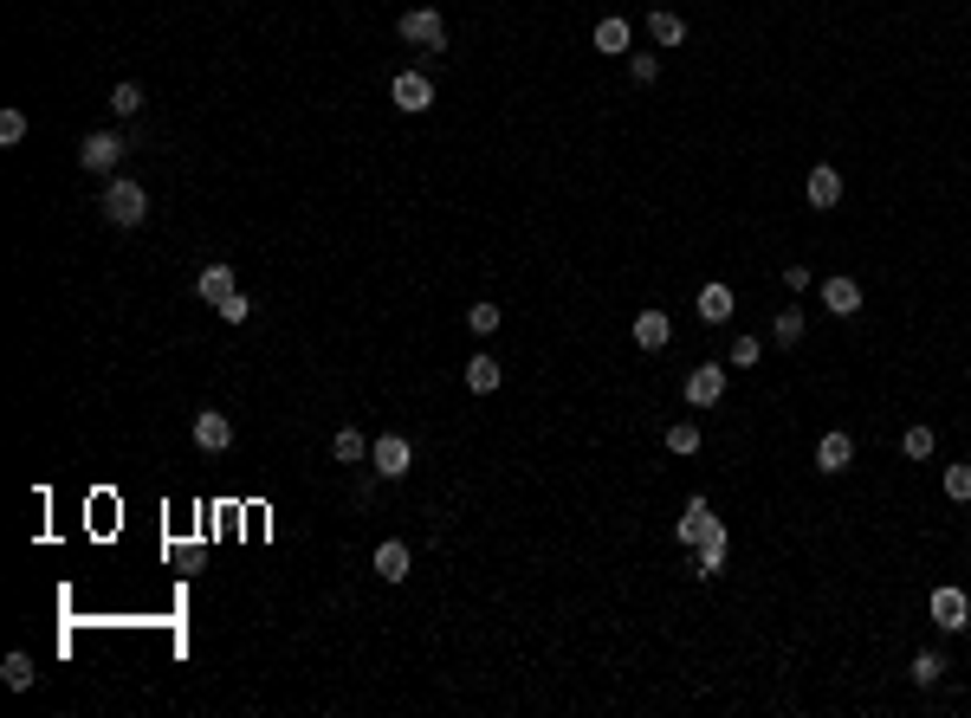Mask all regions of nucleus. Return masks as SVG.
<instances>
[{"instance_id": "nucleus-20", "label": "nucleus", "mask_w": 971, "mask_h": 718, "mask_svg": "<svg viewBox=\"0 0 971 718\" xmlns=\"http://www.w3.org/2000/svg\"><path fill=\"white\" fill-rule=\"evenodd\" d=\"M499 382H505L499 356H473V363H467V389H473V395H492Z\"/></svg>"}, {"instance_id": "nucleus-30", "label": "nucleus", "mask_w": 971, "mask_h": 718, "mask_svg": "<svg viewBox=\"0 0 971 718\" xmlns=\"http://www.w3.org/2000/svg\"><path fill=\"white\" fill-rule=\"evenodd\" d=\"M214 311H221V324H246V317H253V298H246V292H234V298H221Z\"/></svg>"}, {"instance_id": "nucleus-1", "label": "nucleus", "mask_w": 971, "mask_h": 718, "mask_svg": "<svg viewBox=\"0 0 971 718\" xmlns=\"http://www.w3.org/2000/svg\"><path fill=\"white\" fill-rule=\"evenodd\" d=\"M395 33H402V46H421L428 59H447V46H454V33H447V20L434 7H408L395 20Z\"/></svg>"}, {"instance_id": "nucleus-33", "label": "nucleus", "mask_w": 971, "mask_h": 718, "mask_svg": "<svg viewBox=\"0 0 971 718\" xmlns=\"http://www.w3.org/2000/svg\"><path fill=\"white\" fill-rule=\"evenodd\" d=\"M758 356H764V343H758V337H732V356H726V363L751 369V363H758Z\"/></svg>"}, {"instance_id": "nucleus-10", "label": "nucleus", "mask_w": 971, "mask_h": 718, "mask_svg": "<svg viewBox=\"0 0 971 718\" xmlns=\"http://www.w3.org/2000/svg\"><path fill=\"white\" fill-rule=\"evenodd\" d=\"M195 447L201 453H227V447H234V421H227V414H214V408H201L195 414Z\"/></svg>"}, {"instance_id": "nucleus-18", "label": "nucleus", "mask_w": 971, "mask_h": 718, "mask_svg": "<svg viewBox=\"0 0 971 718\" xmlns=\"http://www.w3.org/2000/svg\"><path fill=\"white\" fill-rule=\"evenodd\" d=\"M596 52H609V59H615V52H628V39H635V26H628L622 20V13H609V20H596Z\"/></svg>"}, {"instance_id": "nucleus-4", "label": "nucleus", "mask_w": 971, "mask_h": 718, "mask_svg": "<svg viewBox=\"0 0 971 718\" xmlns=\"http://www.w3.org/2000/svg\"><path fill=\"white\" fill-rule=\"evenodd\" d=\"M389 104L402 110V117H421V110L434 104V78H428V72H395V85H389Z\"/></svg>"}, {"instance_id": "nucleus-15", "label": "nucleus", "mask_w": 971, "mask_h": 718, "mask_svg": "<svg viewBox=\"0 0 971 718\" xmlns=\"http://www.w3.org/2000/svg\"><path fill=\"white\" fill-rule=\"evenodd\" d=\"M693 311H700V324H732V285H700V298H693Z\"/></svg>"}, {"instance_id": "nucleus-21", "label": "nucleus", "mask_w": 971, "mask_h": 718, "mask_svg": "<svg viewBox=\"0 0 971 718\" xmlns=\"http://www.w3.org/2000/svg\"><path fill=\"white\" fill-rule=\"evenodd\" d=\"M648 33H654V46H680V39H687V20H680V13H667V7H654L648 13Z\"/></svg>"}, {"instance_id": "nucleus-8", "label": "nucleus", "mask_w": 971, "mask_h": 718, "mask_svg": "<svg viewBox=\"0 0 971 718\" xmlns=\"http://www.w3.org/2000/svg\"><path fill=\"white\" fill-rule=\"evenodd\" d=\"M234 292H240V279H234L227 259H214V266L195 272V298H201V305H221V298H234Z\"/></svg>"}, {"instance_id": "nucleus-5", "label": "nucleus", "mask_w": 971, "mask_h": 718, "mask_svg": "<svg viewBox=\"0 0 971 718\" xmlns=\"http://www.w3.org/2000/svg\"><path fill=\"white\" fill-rule=\"evenodd\" d=\"M369 466H376L382 479H402L408 466H415V447H408L402 434H376L369 440Z\"/></svg>"}, {"instance_id": "nucleus-25", "label": "nucleus", "mask_w": 971, "mask_h": 718, "mask_svg": "<svg viewBox=\"0 0 971 718\" xmlns=\"http://www.w3.org/2000/svg\"><path fill=\"white\" fill-rule=\"evenodd\" d=\"M667 453H680V460L700 453V421H674V427H667Z\"/></svg>"}, {"instance_id": "nucleus-9", "label": "nucleus", "mask_w": 971, "mask_h": 718, "mask_svg": "<svg viewBox=\"0 0 971 718\" xmlns=\"http://www.w3.org/2000/svg\"><path fill=\"white\" fill-rule=\"evenodd\" d=\"M803 201L816 207V214H829V207H842V175L829 169V162H816L810 182H803Z\"/></svg>"}, {"instance_id": "nucleus-13", "label": "nucleus", "mask_w": 971, "mask_h": 718, "mask_svg": "<svg viewBox=\"0 0 971 718\" xmlns=\"http://www.w3.org/2000/svg\"><path fill=\"white\" fill-rule=\"evenodd\" d=\"M823 311H829V317H855V311H861V285L849 279V272L823 279Z\"/></svg>"}, {"instance_id": "nucleus-11", "label": "nucleus", "mask_w": 971, "mask_h": 718, "mask_svg": "<svg viewBox=\"0 0 971 718\" xmlns=\"http://www.w3.org/2000/svg\"><path fill=\"white\" fill-rule=\"evenodd\" d=\"M667 343H674V324H667V311H635V350L661 356Z\"/></svg>"}, {"instance_id": "nucleus-2", "label": "nucleus", "mask_w": 971, "mask_h": 718, "mask_svg": "<svg viewBox=\"0 0 971 718\" xmlns=\"http://www.w3.org/2000/svg\"><path fill=\"white\" fill-rule=\"evenodd\" d=\"M104 220H111V227H143V220H149L143 182H130V175H111V188H104Z\"/></svg>"}, {"instance_id": "nucleus-27", "label": "nucleus", "mask_w": 971, "mask_h": 718, "mask_svg": "<svg viewBox=\"0 0 971 718\" xmlns=\"http://www.w3.org/2000/svg\"><path fill=\"white\" fill-rule=\"evenodd\" d=\"M946 499L952 505H971V460L965 466H946Z\"/></svg>"}, {"instance_id": "nucleus-6", "label": "nucleus", "mask_w": 971, "mask_h": 718, "mask_svg": "<svg viewBox=\"0 0 971 718\" xmlns=\"http://www.w3.org/2000/svg\"><path fill=\"white\" fill-rule=\"evenodd\" d=\"M687 402L693 408H719V402H726V363H700V369H693V376H687Z\"/></svg>"}, {"instance_id": "nucleus-12", "label": "nucleus", "mask_w": 971, "mask_h": 718, "mask_svg": "<svg viewBox=\"0 0 971 718\" xmlns=\"http://www.w3.org/2000/svg\"><path fill=\"white\" fill-rule=\"evenodd\" d=\"M719 531V518H713V505L706 499H687V512H680V524H674V537L680 544H706V537Z\"/></svg>"}, {"instance_id": "nucleus-32", "label": "nucleus", "mask_w": 971, "mask_h": 718, "mask_svg": "<svg viewBox=\"0 0 971 718\" xmlns=\"http://www.w3.org/2000/svg\"><path fill=\"white\" fill-rule=\"evenodd\" d=\"M499 317H505V311H499V305H486V298H480V305L467 311V324L480 330V337H492V330H499Z\"/></svg>"}, {"instance_id": "nucleus-26", "label": "nucleus", "mask_w": 971, "mask_h": 718, "mask_svg": "<svg viewBox=\"0 0 971 718\" xmlns=\"http://www.w3.org/2000/svg\"><path fill=\"white\" fill-rule=\"evenodd\" d=\"M939 673H946V654H939V647H926V654H913V680H920V686H933Z\"/></svg>"}, {"instance_id": "nucleus-29", "label": "nucleus", "mask_w": 971, "mask_h": 718, "mask_svg": "<svg viewBox=\"0 0 971 718\" xmlns=\"http://www.w3.org/2000/svg\"><path fill=\"white\" fill-rule=\"evenodd\" d=\"M111 110H117V117H143V91H136V85H117L111 91Z\"/></svg>"}, {"instance_id": "nucleus-14", "label": "nucleus", "mask_w": 971, "mask_h": 718, "mask_svg": "<svg viewBox=\"0 0 971 718\" xmlns=\"http://www.w3.org/2000/svg\"><path fill=\"white\" fill-rule=\"evenodd\" d=\"M855 466V440L849 434H823L816 440V473H849Z\"/></svg>"}, {"instance_id": "nucleus-23", "label": "nucleus", "mask_w": 971, "mask_h": 718, "mask_svg": "<svg viewBox=\"0 0 971 718\" xmlns=\"http://www.w3.org/2000/svg\"><path fill=\"white\" fill-rule=\"evenodd\" d=\"M0 680H7L13 693H26V686L39 680V673H33V654H7V660H0Z\"/></svg>"}, {"instance_id": "nucleus-17", "label": "nucleus", "mask_w": 971, "mask_h": 718, "mask_svg": "<svg viewBox=\"0 0 971 718\" xmlns=\"http://www.w3.org/2000/svg\"><path fill=\"white\" fill-rule=\"evenodd\" d=\"M331 460H337V466H363V460H369L363 427H337V434H331Z\"/></svg>"}, {"instance_id": "nucleus-16", "label": "nucleus", "mask_w": 971, "mask_h": 718, "mask_svg": "<svg viewBox=\"0 0 971 718\" xmlns=\"http://www.w3.org/2000/svg\"><path fill=\"white\" fill-rule=\"evenodd\" d=\"M408 563H415V557H408V544H402V537L376 544V576H382V583H402V576H408Z\"/></svg>"}, {"instance_id": "nucleus-3", "label": "nucleus", "mask_w": 971, "mask_h": 718, "mask_svg": "<svg viewBox=\"0 0 971 718\" xmlns=\"http://www.w3.org/2000/svg\"><path fill=\"white\" fill-rule=\"evenodd\" d=\"M123 149H130V136H123V130H91L85 143H78V169H85V175H117Z\"/></svg>"}, {"instance_id": "nucleus-34", "label": "nucleus", "mask_w": 971, "mask_h": 718, "mask_svg": "<svg viewBox=\"0 0 971 718\" xmlns=\"http://www.w3.org/2000/svg\"><path fill=\"white\" fill-rule=\"evenodd\" d=\"M784 285L790 292H810V266H784Z\"/></svg>"}, {"instance_id": "nucleus-28", "label": "nucleus", "mask_w": 971, "mask_h": 718, "mask_svg": "<svg viewBox=\"0 0 971 718\" xmlns=\"http://www.w3.org/2000/svg\"><path fill=\"white\" fill-rule=\"evenodd\" d=\"M628 78H635V85H654V78H661V59H654V52H628Z\"/></svg>"}, {"instance_id": "nucleus-7", "label": "nucleus", "mask_w": 971, "mask_h": 718, "mask_svg": "<svg viewBox=\"0 0 971 718\" xmlns=\"http://www.w3.org/2000/svg\"><path fill=\"white\" fill-rule=\"evenodd\" d=\"M933 621H939V628H946V634H965L971 628V596H965V589H933Z\"/></svg>"}, {"instance_id": "nucleus-24", "label": "nucleus", "mask_w": 971, "mask_h": 718, "mask_svg": "<svg viewBox=\"0 0 971 718\" xmlns=\"http://www.w3.org/2000/svg\"><path fill=\"white\" fill-rule=\"evenodd\" d=\"M771 343H777V350H797V343H803V311H777Z\"/></svg>"}, {"instance_id": "nucleus-19", "label": "nucleus", "mask_w": 971, "mask_h": 718, "mask_svg": "<svg viewBox=\"0 0 971 718\" xmlns=\"http://www.w3.org/2000/svg\"><path fill=\"white\" fill-rule=\"evenodd\" d=\"M719 570H726V524L706 544H693V576H719Z\"/></svg>"}, {"instance_id": "nucleus-22", "label": "nucleus", "mask_w": 971, "mask_h": 718, "mask_svg": "<svg viewBox=\"0 0 971 718\" xmlns=\"http://www.w3.org/2000/svg\"><path fill=\"white\" fill-rule=\"evenodd\" d=\"M933 447H939V434H933V427H907V434H900V453H907V460H933Z\"/></svg>"}, {"instance_id": "nucleus-31", "label": "nucleus", "mask_w": 971, "mask_h": 718, "mask_svg": "<svg viewBox=\"0 0 971 718\" xmlns=\"http://www.w3.org/2000/svg\"><path fill=\"white\" fill-rule=\"evenodd\" d=\"M0 143H26V110H0Z\"/></svg>"}]
</instances>
